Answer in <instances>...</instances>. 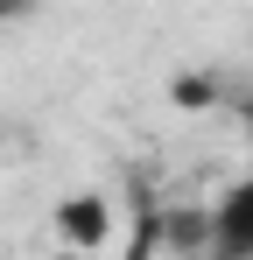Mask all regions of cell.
Instances as JSON below:
<instances>
[{"mask_svg": "<svg viewBox=\"0 0 253 260\" xmlns=\"http://www.w3.org/2000/svg\"><path fill=\"white\" fill-rule=\"evenodd\" d=\"M211 260H253V169L211 204Z\"/></svg>", "mask_w": 253, "mask_h": 260, "instance_id": "1", "label": "cell"}, {"mask_svg": "<svg viewBox=\"0 0 253 260\" xmlns=\"http://www.w3.org/2000/svg\"><path fill=\"white\" fill-rule=\"evenodd\" d=\"M56 232H64L71 246H106V239H113V204H106V197H71V204L56 211Z\"/></svg>", "mask_w": 253, "mask_h": 260, "instance_id": "2", "label": "cell"}, {"mask_svg": "<svg viewBox=\"0 0 253 260\" xmlns=\"http://www.w3.org/2000/svg\"><path fill=\"white\" fill-rule=\"evenodd\" d=\"M204 99H211L204 78H176V106H204Z\"/></svg>", "mask_w": 253, "mask_h": 260, "instance_id": "3", "label": "cell"}, {"mask_svg": "<svg viewBox=\"0 0 253 260\" xmlns=\"http://www.w3.org/2000/svg\"><path fill=\"white\" fill-rule=\"evenodd\" d=\"M28 7H36V0H0V28H7V21H21Z\"/></svg>", "mask_w": 253, "mask_h": 260, "instance_id": "4", "label": "cell"}, {"mask_svg": "<svg viewBox=\"0 0 253 260\" xmlns=\"http://www.w3.org/2000/svg\"><path fill=\"white\" fill-rule=\"evenodd\" d=\"M239 127H246V134H253V99H239Z\"/></svg>", "mask_w": 253, "mask_h": 260, "instance_id": "5", "label": "cell"}]
</instances>
